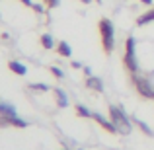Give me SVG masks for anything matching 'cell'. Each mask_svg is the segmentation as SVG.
Returning <instances> with one entry per match:
<instances>
[{
  "mask_svg": "<svg viewBox=\"0 0 154 150\" xmlns=\"http://www.w3.org/2000/svg\"><path fill=\"white\" fill-rule=\"evenodd\" d=\"M100 29V37H102V47L105 55H111L113 49H115V27H113L111 20L109 18H102L98 23Z\"/></svg>",
  "mask_w": 154,
  "mask_h": 150,
  "instance_id": "1",
  "label": "cell"
},
{
  "mask_svg": "<svg viewBox=\"0 0 154 150\" xmlns=\"http://www.w3.org/2000/svg\"><path fill=\"white\" fill-rule=\"evenodd\" d=\"M109 119H111V123L115 125L117 133H121V135H129V133L133 131L131 119H129L127 113H125L121 107H117V105H109Z\"/></svg>",
  "mask_w": 154,
  "mask_h": 150,
  "instance_id": "2",
  "label": "cell"
},
{
  "mask_svg": "<svg viewBox=\"0 0 154 150\" xmlns=\"http://www.w3.org/2000/svg\"><path fill=\"white\" fill-rule=\"evenodd\" d=\"M123 64L131 74H137V72H139V63H137V55H135V37H127V41H125Z\"/></svg>",
  "mask_w": 154,
  "mask_h": 150,
  "instance_id": "3",
  "label": "cell"
},
{
  "mask_svg": "<svg viewBox=\"0 0 154 150\" xmlns=\"http://www.w3.org/2000/svg\"><path fill=\"white\" fill-rule=\"evenodd\" d=\"M131 80H133V84H135L137 92H139L143 98L154 99V88H152V84L148 82L146 78H143V76H139V74H131Z\"/></svg>",
  "mask_w": 154,
  "mask_h": 150,
  "instance_id": "4",
  "label": "cell"
},
{
  "mask_svg": "<svg viewBox=\"0 0 154 150\" xmlns=\"http://www.w3.org/2000/svg\"><path fill=\"white\" fill-rule=\"evenodd\" d=\"M8 125H12V127H18V129H23V127H27V121L20 119L18 115H14V117L0 115V127H8Z\"/></svg>",
  "mask_w": 154,
  "mask_h": 150,
  "instance_id": "5",
  "label": "cell"
},
{
  "mask_svg": "<svg viewBox=\"0 0 154 150\" xmlns=\"http://www.w3.org/2000/svg\"><path fill=\"white\" fill-rule=\"evenodd\" d=\"M92 119H94L96 123H98L100 127L103 129V131H107V133H117V129H115V125L111 123V119H105V117L100 115V113H92Z\"/></svg>",
  "mask_w": 154,
  "mask_h": 150,
  "instance_id": "6",
  "label": "cell"
},
{
  "mask_svg": "<svg viewBox=\"0 0 154 150\" xmlns=\"http://www.w3.org/2000/svg\"><path fill=\"white\" fill-rule=\"evenodd\" d=\"M86 88L92 92H103V82L98 76H88L86 78Z\"/></svg>",
  "mask_w": 154,
  "mask_h": 150,
  "instance_id": "7",
  "label": "cell"
},
{
  "mask_svg": "<svg viewBox=\"0 0 154 150\" xmlns=\"http://www.w3.org/2000/svg\"><path fill=\"white\" fill-rule=\"evenodd\" d=\"M51 92H53V96H55V99H57V105H59V107H66L68 98H66V94H64V90H60V88H51Z\"/></svg>",
  "mask_w": 154,
  "mask_h": 150,
  "instance_id": "8",
  "label": "cell"
},
{
  "mask_svg": "<svg viewBox=\"0 0 154 150\" xmlns=\"http://www.w3.org/2000/svg\"><path fill=\"white\" fill-rule=\"evenodd\" d=\"M55 51H57L59 57H64V59H70V55H72V49H70V45H68L66 41H59L55 45Z\"/></svg>",
  "mask_w": 154,
  "mask_h": 150,
  "instance_id": "9",
  "label": "cell"
},
{
  "mask_svg": "<svg viewBox=\"0 0 154 150\" xmlns=\"http://www.w3.org/2000/svg\"><path fill=\"white\" fill-rule=\"evenodd\" d=\"M8 68H10V70L14 72V74H18V76H26V74H27L26 64L18 63V60H8Z\"/></svg>",
  "mask_w": 154,
  "mask_h": 150,
  "instance_id": "10",
  "label": "cell"
},
{
  "mask_svg": "<svg viewBox=\"0 0 154 150\" xmlns=\"http://www.w3.org/2000/svg\"><path fill=\"white\" fill-rule=\"evenodd\" d=\"M0 115H6V117H14V115H18L16 113V107L12 103H8V101H4V99H0Z\"/></svg>",
  "mask_w": 154,
  "mask_h": 150,
  "instance_id": "11",
  "label": "cell"
},
{
  "mask_svg": "<svg viewBox=\"0 0 154 150\" xmlns=\"http://www.w3.org/2000/svg\"><path fill=\"white\" fill-rule=\"evenodd\" d=\"M131 121H133V123H135V125H137V127H139V129H140V131H143V133H144V135H146V136H154V133H152V129H150V127H148V125H146V123H144V121H140V119H137V117H131Z\"/></svg>",
  "mask_w": 154,
  "mask_h": 150,
  "instance_id": "12",
  "label": "cell"
},
{
  "mask_svg": "<svg viewBox=\"0 0 154 150\" xmlns=\"http://www.w3.org/2000/svg\"><path fill=\"white\" fill-rule=\"evenodd\" d=\"M27 88H29L31 92H35V94H45V92H49V90H51V88L47 86L45 82H33V84H29Z\"/></svg>",
  "mask_w": 154,
  "mask_h": 150,
  "instance_id": "13",
  "label": "cell"
},
{
  "mask_svg": "<svg viewBox=\"0 0 154 150\" xmlns=\"http://www.w3.org/2000/svg\"><path fill=\"white\" fill-rule=\"evenodd\" d=\"M150 22H154V10H148L137 18V26H144V23H150Z\"/></svg>",
  "mask_w": 154,
  "mask_h": 150,
  "instance_id": "14",
  "label": "cell"
},
{
  "mask_svg": "<svg viewBox=\"0 0 154 150\" xmlns=\"http://www.w3.org/2000/svg\"><path fill=\"white\" fill-rule=\"evenodd\" d=\"M39 41H41L43 49H53V47L57 45V43H55V39H53V35H51V33H43Z\"/></svg>",
  "mask_w": 154,
  "mask_h": 150,
  "instance_id": "15",
  "label": "cell"
},
{
  "mask_svg": "<svg viewBox=\"0 0 154 150\" xmlns=\"http://www.w3.org/2000/svg\"><path fill=\"white\" fill-rule=\"evenodd\" d=\"M76 115H78V117H92V111L86 107V105L78 103V105H76Z\"/></svg>",
  "mask_w": 154,
  "mask_h": 150,
  "instance_id": "16",
  "label": "cell"
},
{
  "mask_svg": "<svg viewBox=\"0 0 154 150\" xmlns=\"http://www.w3.org/2000/svg\"><path fill=\"white\" fill-rule=\"evenodd\" d=\"M51 74L55 76V78H59V80H63V78H64V72L60 70L59 66H51Z\"/></svg>",
  "mask_w": 154,
  "mask_h": 150,
  "instance_id": "17",
  "label": "cell"
},
{
  "mask_svg": "<svg viewBox=\"0 0 154 150\" xmlns=\"http://www.w3.org/2000/svg\"><path fill=\"white\" fill-rule=\"evenodd\" d=\"M43 2H45V8H47V10H53V8H57L60 4V0H43Z\"/></svg>",
  "mask_w": 154,
  "mask_h": 150,
  "instance_id": "18",
  "label": "cell"
},
{
  "mask_svg": "<svg viewBox=\"0 0 154 150\" xmlns=\"http://www.w3.org/2000/svg\"><path fill=\"white\" fill-rule=\"evenodd\" d=\"M82 70H84V76H86V78H88V76H94V74H92V68H90V66H84Z\"/></svg>",
  "mask_w": 154,
  "mask_h": 150,
  "instance_id": "19",
  "label": "cell"
},
{
  "mask_svg": "<svg viewBox=\"0 0 154 150\" xmlns=\"http://www.w3.org/2000/svg\"><path fill=\"white\" fill-rule=\"evenodd\" d=\"M31 8H33V10L37 12V14H43V6H39V4H33Z\"/></svg>",
  "mask_w": 154,
  "mask_h": 150,
  "instance_id": "20",
  "label": "cell"
},
{
  "mask_svg": "<svg viewBox=\"0 0 154 150\" xmlns=\"http://www.w3.org/2000/svg\"><path fill=\"white\" fill-rule=\"evenodd\" d=\"M72 68H84L82 63H76V60H72Z\"/></svg>",
  "mask_w": 154,
  "mask_h": 150,
  "instance_id": "21",
  "label": "cell"
},
{
  "mask_svg": "<svg viewBox=\"0 0 154 150\" xmlns=\"http://www.w3.org/2000/svg\"><path fill=\"white\" fill-rule=\"evenodd\" d=\"M20 2H22L23 6H33V2H31V0H20Z\"/></svg>",
  "mask_w": 154,
  "mask_h": 150,
  "instance_id": "22",
  "label": "cell"
},
{
  "mask_svg": "<svg viewBox=\"0 0 154 150\" xmlns=\"http://www.w3.org/2000/svg\"><path fill=\"white\" fill-rule=\"evenodd\" d=\"M140 2H143V4H144V6H150V4L154 2V0H140Z\"/></svg>",
  "mask_w": 154,
  "mask_h": 150,
  "instance_id": "23",
  "label": "cell"
},
{
  "mask_svg": "<svg viewBox=\"0 0 154 150\" xmlns=\"http://www.w3.org/2000/svg\"><path fill=\"white\" fill-rule=\"evenodd\" d=\"M80 2H84V4H90V2H92V0H80Z\"/></svg>",
  "mask_w": 154,
  "mask_h": 150,
  "instance_id": "24",
  "label": "cell"
},
{
  "mask_svg": "<svg viewBox=\"0 0 154 150\" xmlns=\"http://www.w3.org/2000/svg\"><path fill=\"white\" fill-rule=\"evenodd\" d=\"M96 2H102V0H96Z\"/></svg>",
  "mask_w": 154,
  "mask_h": 150,
  "instance_id": "25",
  "label": "cell"
}]
</instances>
